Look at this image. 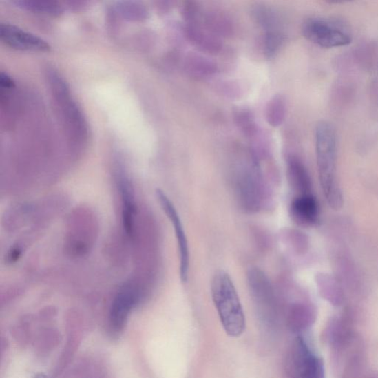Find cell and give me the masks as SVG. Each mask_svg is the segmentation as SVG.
<instances>
[{
	"instance_id": "obj_6",
	"label": "cell",
	"mask_w": 378,
	"mask_h": 378,
	"mask_svg": "<svg viewBox=\"0 0 378 378\" xmlns=\"http://www.w3.org/2000/svg\"><path fill=\"white\" fill-rule=\"evenodd\" d=\"M156 197L163 211L167 214L171 221L178 242V247L180 258V277L183 283H186L189 279L190 269V253L188 240L185 230L182 226L179 213L171 201L165 195V192L156 190Z\"/></svg>"
},
{
	"instance_id": "obj_16",
	"label": "cell",
	"mask_w": 378,
	"mask_h": 378,
	"mask_svg": "<svg viewBox=\"0 0 378 378\" xmlns=\"http://www.w3.org/2000/svg\"><path fill=\"white\" fill-rule=\"evenodd\" d=\"M287 114V105L283 96L274 95L268 102L265 109V120L268 124L274 128L283 125Z\"/></svg>"
},
{
	"instance_id": "obj_1",
	"label": "cell",
	"mask_w": 378,
	"mask_h": 378,
	"mask_svg": "<svg viewBox=\"0 0 378 378\" xmlns=\"http://www.w3.org/2000/svg\"><path fill=\"white\" fill-rule=\"evenodd\" d=\"M316 161L322 189L329 205L335 210L343 206V196L337 180V138L330 123L321 121L315 128Z\"/></svg>"
},
{
	"instance_id": "obj_14",
	"label": "cell",
	"mask_w": 378,
	"mask_h": 378,
	"mask_svg": "<svg viewBox=\"0 0 378 378\" xmlns=\"http://www.w3.org/2000/svg\"><path fill=\"white\" fill-rule=\"evenodd\" d=\"M288 173L292 187L300 195L311 193V182L308 170L303 162L295 156L288 158ZM299 195V196H300Z\"/></svg>"
},
{
	"instance_id": "obj_4",
	"label": "cell",
	"mask_w": 378,
	"mask_h": 378,
	"mask_svg": "<svg viewBox=\"0 0 378 378\" xmlns=\"http://www.w3.org/2000/svg\"><path fill=\"white\" fill-rule=\"evenodd\" d=\"M302 32L311 43L324 48L346 46L353 41L348 27L338 19L310 18L304 23Z\"/></svg>"
},
{
	"instance_id": "obj_5",
	"label": "cell",
	"mask_w": 378,
	"mask_h": 378,
	"mask_svg": "<svg viewBox=\"0 0 378 378\" xmlns=\"http://www.w3.org/2000/svg\"><path fill=\"white\" fill-rule=\"evenodd\" d=\"M288 361L293 378H324L322 361L302 338L296 340Z\"/></svg>"
},
{
	"instance_id": "obj_13",
	"label": "cell",
	"mask_w": 378,
	"mask_h": 378,
	"mask_svg": "<svg viewBox=\"0 0 378 378\" xmlns=\"http://www.w3.org/2000/svg\"><path fill=\"white\" fill-rule=\"evenodd\" d=\"M207 29L214 35L223 39L232 36L233 26L231 20L228 16L216 10H209L202 12L196 23Z\"/></svg>"
},
{
	"instance_id": "obj_20",
	"label": "cell",
	"mask_w": 378,
	"mask_h": 378,
	"mask_svg": "<svg viewBox=\"0 0 378 378\" xmlns=\"http://www.w3.org/2000/svg\"><path fill=\"white\" fill-rule=\"evenodd\" d=\"M216 89L223 96L236 99L242 96L241 87L233 81H222L218 83Z\"/></svg>"
},
{
	"instance_id": "obj_11",
	"label": "cell",
	"mask_w": 378,
	"mask_h": 378,
	"mask_svg": "<svg viewBox=\"0 0 378 378\" xmlns=\"http://www.w3.org/2000/svg\"><path fill=\"white\" fill-rule=\"evenodd\" d=\"M291 213L293 220L300 226H314L319 216L317 200L311 193L300 195L291 203Z\"/></svg>"
},
{
	"instance_id": "obj_21",
	"label": "cell",
	"mask_w": 378,
	"mask_h": 378,
	"mask_svg": "<svg viewBox=\"0 0 378 378\" xmlns=\"http://www.w3.org/2000/svg\"><path fill=\"white\" fill-rule=\"evenodd\" d=\"M20 253H21V251L18 250V249H14L9 253L8 259L10 262H14L20 257Z\"/></svg>"
},
{
	"instance_id": "obj_3",
	"label": "cell",
	"mask_w": 378,
	"mask_h": 378,
	"mask_svg": "<svg viewBox=\"0 0 378 378\" xmlns=\"http://www.w3.org/2000/svg\"><path fill=\"white\" fill-rule=\"evenodd\" d=\"M48 74L50 90L68 137L74 143H84L88 135L83 112L77 105L65 80L55 70H48Z\"/></svg>"
},
{
	"instance_id": "obj_12",
	"label": "cell",
	"mask_w": 378,
	"mask_h": 378,
	"mask_svg": "<svg viewBox=\"0 0 378 378\" xmlns=\"http://www.w3.org/2000/svg\"><path fill=\"white\" fill-rule=\"evenodd\" d=\"M183 70L187 76L193 79L209 78L217 74L218 64L206 54L189 52L183 58Z\"/></svg>"
},
{
	"instance_id": "obj_9",
	"label": "cell",
	"mask_w": 378,
	"mask_h": 378,
	"mask_svg": "<svg viewBox=\"0 0 378 378\" xmlns=\"http://www.w3.org/2000/svg\"><path fill=\"white\" fill-rule=\"evenodd\" d=\"M118 187L122 200V222L125 233L129 238H134L136 206L134 187L124 171L118 174Z\"/></svg>"
},
{
	"instance_id": "obj_17",
	"label": "cell",
	"mask_w": 378,
	"mask_h": 378,
	"mask_svg": "<svg viewBox=\"0 0 378 378\" xmlns=\"http://www.w3.org/2000/svg\"><path fill=\"white\" fill-rule=\"evenodd\" d=\"M234 120L244 136L255 138L259 129L252 112L248 108H239L234 111Z\"/></svg>"
},
{
	"instance_id": "obj_10",
	"label": "cell",
	"mask_w": 378,
	"mask_h": 378,
	"mask_svg": "<svg viewBox=\"0 0 378 378\" xmlns=\"http://www.w3.org/2000/svg\"><path fill=\"white\" fill-rule=\"evenodd\" d=\"M183 34L204 54L216 55L223 48L222 39L198 24H186Z\"/></svg>"
},
{
	"instance_id": "obj_8",
	"label": "cell",
	"mask_w": 378,
	"mask_h": 378,
	"mask_svg": "<svg viewBox=\"0 0 378 378\" xmlns=\"http://www.w3.org/2000/svg\"><path fill=\"white\" fill-rule=\"evenodd\" d=\"M0 39L8 46L19 50L47 52L50 50L45 40L11 24L0 25Z\"/></svg>"
},
{
	"instance_id": "obj_7",
	"label": "cell",
	"mask_w": 378,
	"mask_h": 378,
	"mask_svg": "<svg viewBox=\"0 0 378 378\" xmlns=\"http://www.w3.org/2000/svg\"><path fill=\"white\" fill-rule=\"evenodd\" d=\"M140 300V291L134 282H127L122 286L112 302L109 325L111 331L118 334L126 324L129 315Z\"/></svg>"
},
{
	"instance_id": "obj_2",
	"label": "cell",
	"mask_w": 378,
	"mask_h": 378,
	"mask_svg": "<svg viewBox=\"0 0 378 378\" xmlns=\"http://www.w3.org/2000/svg\"><path fill=\"white\" fill-rule=\"evenodd\" d=\"M213 302L224 331L238 338L245 330V317L239 295L229 274L218 270L211 282Z\"/></svg>"
},
{
	"instance_id": "obj_18",
	"label": "cell",
	"mask_w": 378,
	"mask_h": 378,
	"mask_svg": "<svg viewBox=\"0 0 378 378\" xmlns=\"http://www.w3.org/2000/svg\"><path fill=\"white\" fill-rule=\"evenodd\" d=\"M285 39L286 36L283 30L264 32L263 49L265 56L272 58L277 54L283 46Z\"/></svg>"
},
{
	"instance_id": "obj_15",
	"label": "cell",
	"mask_w": 378,
	"mask_h": 378,
	"mask_svg": "<svg viewBox=\"0 0 378 378\" xmlns=\"http://www.w3.org/2000/svg\"><path fill=\"white\" fill-rule=\"evenodd\" d=\"M251 14L255 22L264 30V32L282 30V19L273 8L257 6L253 8Z\"/></svg>"
},
{
	"instance_id": "obj_19",
	"label": "cell",
	"mask_w": 378,
	"mask_h": 378,
	"mask_svg": "<svg viewBox=\"0 0 378 378\" xmlns=\"http://www.w3.org/2000/svg\"><path fill=\"white\" fill-rule=\"evenodd\" d=\"M17 4L32 11L48 13H56L59 11V7L54 2L47 1H18Z\"/></svg>"
}]
</instances>
